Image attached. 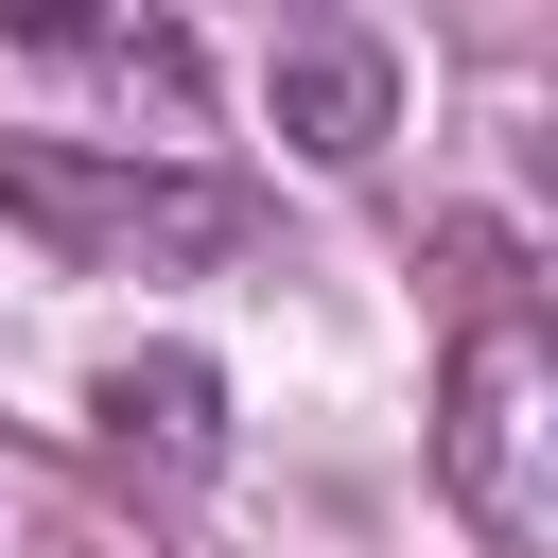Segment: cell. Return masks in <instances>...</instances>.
<instances>
[{
  "mask_svg": "<svg viewBox=\"0 0 558 558\" xmlns=\"http://www.w3.org/2000/svg\"><path fill=\"white\" fill-rule=\"evenodd\" d=\"M0 227H35L87 279H192V262L262 244V192L192 174V157H140V140H0Z\"/></svg>",
  "mask_w": 558,
  "mask_h": 558,
  "instance_id": "1",
  "label": "cell"
},
{
  "mask_svg": "<svg viewBox=\"0 0 558 558\" xmlns=\"http://www.w3.org/2000/svg\"><path fill=\"white\" fill-rule=\"evenodd\" d=\"M523 436H541V331L488 314V331L453 349V436H436V453H453V506H471L488 541H541V523H558V488H541Z\"/></svg>",
  "mask_w": 558,
  "mask_h": 558,
  "instance_id": "2",
  "label": "cell"
},
{
  "mask_svg": "<svg viewBox=\"0 0 558 558\" xmlns=\"http://www.w3.org/2000/svg\"><path fill=\"white\" fill-rule=\"evenodd\" d=\"M262 122H279L296 157H331V174H349V157H384V140H401V52H384V35H349V17H314V35H279V52H262Z\"/></svg>",
  "mask_w": 558,
  "mask_h": 558,
  "instance_id": "3",
  "label": "cell"
},
{
  "mask_svg": "<svg viewBox=\"0 0 558 558\" xmlns=\"http://www.w3.org/2000/svg\"><path fill=\"white\" fill-rule=\"evenodd\" d=\"M87 418H105V453H140V471H227V366L209 349H122L105 384H87Z\"/></svg>",
  "mask_w": 558,
  "mask_h": 558,
  "instance_id": "4",
  "label": "cell"
}]
</instances>
